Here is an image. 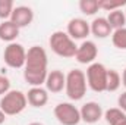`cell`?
<instances>
[{
  "mask_svg": "<svg viewBox=\"0 0 126 125\" xmlns=\"http://www.w3.org/2000/svg\"><path fill=\"white\" fill-rule=\"evenodd\" d=\"M98 56V47L94 41L91 40H84L78 49H76V55H75V59L82 65H91L95 62Z\"/></svg>",
  "mask_w": 126,
  "mask_h": 125,
  "instance_id": "8",
  "label": "cell"
},
{
  "mask_svg": "<svg viewBox=\"0 0 126 125\" xmlns=\"http://www.w3.org/2000/svg\"><path fill=\"white\" fill-rule=\"evenodd\" d=\"M106 19H107V22H109V25L111 27L113 31L126 27V15H125V10H122V9L109 12V15L106 16Z\"/></svg>",
  "mask_w": 126,
  "mask_h": 125,
  "instance_id": "16",
  "label": "cell"
},
{
  "mask_svg": "<svg viewBox=\"0 0 126 125\" xmlns=\"http://www.w3.org/2000/svg\"><path fill=\"white\" fill-rule=\"evenodd\" d=\"M48 44H50L51 50L60 58L70 59V58H75V55H76L78 46L67 35V32L64 31H54L48 38Z\"/></svg>",
  "mask_w": 126,
  "mask_h": 125,
  "instance_id": "3",
  "label": "cell"
},
{
  "mask_svg": "<svg viewBox=\"0 0 126 125\" xmlns=\"http://www.w3.org/2000/svg\"><path fill=\"white\" fill-rule=\"evenodd\" d=\"M126 6V0H98V7L106 12H113Z\"/></svg>",
  "mask_w": 126,
  "mask_h": 125,
  "instance_id": "21",
  "label": "cell"
},
{
  "mask_svg": "<svg viewBox=\"0 0 126 125\" xmlns=\"http://www.w3.org/2000/svg\"><path fill=\"white\" fill-rule=\"evenodd\" d=\"M111 43L116 49L119 50H126V27L116 30L111 34Z\"/></svg>",
  "mask_w": 126,
  "mask_h": 125,
  "instance_id": "19",
  "label": "cell"
},
{
  "mask_svg": "<svg viewBox=\"0 0 126 125\" xmlns=\"http://www.w3.org/2000/svg\"><path fill=\"white\" fill-rule=\"evenodd\" d=\"M3 61L9 68L13 69H19L25 66V61H27V50L22 44L19 43H9L4 47L3 52Z\"/></svg>",
  "mask_w": 126,
  "mask_h": 125,
  "instance_id": "6",
  "label": "cell"
},
{
  "mask_svg": "<svg viewBox=\"0 0 126 125\" xmlns=\"http://www.w3.org/2000/svg\"><path fill=\"white\" fill-rule=\"evenodd\" d=\"M47 52L40 46H32L27 50V61L24 66V80L31 87H41L46 84L47 71Z\"/></svg>",
  "mask_w": 126,
  "mask_h": 125,
  "instance_id": "1",
  "label": "cell"
},
{
  "mask_svg": "<svg viewBox=\"0 0 126 125\" xmlns=\"http://www.w3.org/2000/svg\"><path fill=\"white\" fill-rule=\"evenodd\" d=\"M107 68L100 62H94L88 65L85 77L88 87L95 93H104L107 88Z\"/></svg>",
  "mask_w": 126,
  "mask_h": 125,
  "instance_id": "5",
  "label": "cell"
},
{
  "mask_svg": "<svg viewBox=\"0 0 126 125\" xmlns=\"http://www.w3.org/2000/svg\"><path fill=\"white\" fill-rule=\"evenodd\" d=\"M116 125H126V116H125V118H122V119H120Z\"/></svg>",
  "mask_w": 126,
  "mask_h": 125,
  "instance_id": "27",
  "label": "cell"
},
{
  "mask_svg": "<svg viewBox=\"0 0 126 125\" xmlns=\"http://www.w3.org/2000/svg\"><path fill=\"white\" fill-rule=\"evenodd\" d=\"M90 30H91V34L97 38H107L113 34L111 27L109 25V22L104 16L94 18V21L90 24Z\"/></svg>",
  "mask_w": 126,
  "mask_h": 125,
  "instance_id": "14",
  "label": "cell"
},
{
  "mask_svg": "<svg viewBox=\"0 0 126 125\" xmlns=\"http://www.w3.org/2000/svg\"><path fill=\"white\" fill-rule=\"evenodd\" d=\"M125 15H126V9H125Z\"/></svg>",
  "mask_w": 126,
  "mask_h": 125,
  "instance_id": "29",
  "label": "cell"
},
{
  "mask_svg": "<svg viewBox=\"0 0 126 125\" xmlns=\"http://www.w3.org/2000/svg\"><path fill=\"white\" fill-rule=\"evenodd\" d=\"M122 84L125 85V88H126V68L123 69V74H122Z\"/></svg>",
  "mask_w": 126,
  "mask_h": 125,
  "instance_id": "26",
  "label": "cell"
},
{
  "mask_svg": "<svg viewBox=\"0 0 126 125\" xmlns=\"http://www.w3.org/2000/svg\"><path fill=\"white\" fill-rule=\"evenodd\" d=\"M120 84H122L120 74L116 69H109L107 71V88H106V91H110V93L117 91Z\"/></svg>",
  "mask_w": 126,
  "mask_h": 125,
  "instance_id": "17",
  "label": "cell"
},
{
  "mask_svg": "<svg viewBox=\"0 0 126 125\" xmlns=\"http://www.w3.org/2000/svg\"><path fill=\"white\" fill-rule=\"evenodd\" d=\"M54 116L62 125H78L81 122L79 109L69 102L59 103L54 107Z\"/></svg>",
  "mask_w": 126,
  "mask_h": 125,
  "instance_id": "7",
  "label": "cell"
},
{
  "mask_svg": "<svg viewBox=\"0 0 126 125\" xmlns=\"http://www.w3.org/2000/svg\"><path fill=\"white\" fill-rule=\"evenodd\" d=\"M19 35V28L9 19V21H3L0 24V40L9 43H15V40Z\"/></svg>",
  "mask_w": 126,
  "mask_h": 125,
  "instance_id": "15",
  "label": "cell"
},
{
  "mask_svg": "<svg viewBox=\"0 0 126 125\" xmlns=\"http://www.w3.org/2000/svg\"><path fill=\"white\" fill-rule=\"evenodd\" d=\"M79 112H81V121H84L85 124H95L104 116V110L101 104L97 102H87L79 109Z\"/></svg>",
  "mask_w": 126,
  "mask_h": 125,
  "instance_id": "10",
  "label": "cell"
},
{
  "mask_svg": "<svg viewBox=\"0 0 126 125\" xmlns=\"http://www.w3.org/2000/svg\"><path fill=\"white\" fill-rule=\"evenodd\" d=\"M4 122H6V115H4V113H3V110L0 109V125L4 124Z\"/></svg>",
  "mask_w": 126,
  "mask_h": 125,
  "instance_id": "25",
  "label": "cell"
},
{
  "mask_svg": "<svg viewBox=\"0 0 126 125\" xmlns=\"http://www.w3.org/2000/svg\"><path fill=\"white\" fill-rule=\"evenodd\" d=\"M66 32L67 35L75 41V40H84L87 38L91 30H90V22H87L85 19L82 18H72L69 22H67V27H66Z\"/></svg>",
  "mask_w": 126,
  "mask_h": 125,
  "instance_id": "9",
  "label": "cell"
},
{
  "mask_svg": "<svg viewBox=\"0 0 126 125\" xmlns=\"http://www.w3.org/2000/svg\"><path fill=\"white\" fill-rule=\"evenodd\" d=\"M27 102L32 107H44L48 102V91L43 87H31L27 93Z\"/></svg>",
  "mask_w": 126,
  "mask_h": 125,
  "instance_id": "13",
  "label": "cell"
},
{
  "mask_svg": "<svg viewBox=\"0 0 126 125\" xmlns=\"http://www.w3.org/2000/svg\"><path fill=\"white\" fill-rule=\"evenodd\" d=\"M79 9L84 15L93 16L98 12V0H81L79 1Z\"/></svg>",
  "mask_w": 126,
  "mask_h": 125,
  "instance_id": "20",
  "label": "cell"
},
{
  "mask_svg": "<svg viewBox=\"0 0 126 125\" xmlns=\"http://www.w3.org/2000/svg\"><path fill=\"white\" fill-rule=\"evenodd\" d=\"M15 9V4L12 0H0V19L9 21L12 16V12Z\"/></svg>",
  "mask_w": 126,
  "mask_h": 125,
  "instance_id": "22",
  "label": "cell"
},
{
  "mask_svg": "<svg viewBox=\"0 0 126 125\" xmlns=\"http://www.w3.org/2000/svg\"><path fill=\"white\" fill-rule=\"evenodd\" d=\"M28 125H44V124H41V122H31V124H28Z\"/></svg>",
  "mask_w": 126,
  "mask_h": 125,
  "instance_id": "28",
  "label": "cell"
},
{
  "mask_svg": "<svg viewBox=\"0 0 126 125\" xmlns=\"http://www.w3.org/2000/svg\"><path fill=\"white\" fill-rule=\"evenodd\" d=\"M7 91H10V80L4 75H0V96H4Z\"/></svg>",
  "mask_w": 126,
  "mask_h": 125,
  "instance_id": "23",
  "label": "cell"
},
{
  "mask_svg": "<svg viewBox=\"0 0 126 125\" xmlns=\"http://www.w3.org/2000/svg\"><path fill=\"white\" fill-rule=\"evenodd\" d=\"M117 107L126 113V91H123V93L117 97Z\"/></svg>",
  "mask_w": 126,
  "mask_h": 125,
  "instance_id": "24",
  "label": "cell"
},
{
  "mask_svg": "<svg viewBox=\"0 0 126 125\" xmlns=\"http://www.w3.org/2000/svg\"><path fill=\"white\" fill-rule=\"evenodd\" d=\"M28 102L27 94L21 90H10L0 99V109L6 116H15L25 110Z\"/></svg>",
  "mask_w": 126,
  "mask_h": 125,
  "instance_id": "4",
  "label": "cell"
},
{
  "mask_svg": "<svg viewBox=\"0 0 126 125\" xmlns=\"http://www.w3.org/2000/svg\"><path fill=\"white\" fill-rule=\"evenodd\" d=\"M126 113L123 110H120L119 107H110V109H107L106 112H104V119H106V122L109 125H116L122 118H125Z\"/></svg>",
  "mask_w": 126,
  "mask_h": 125,
  "instance_id": "18",
  "label": "cell"
},
{
  "mask_svg": "<svg viewBox=\"0 0 126 125\" xmlns=\"http://www.w3.org/2000/svg\"><path fill=\"white\" fill-rule=\"evenodd\" d=\"M10 21L21 30L25 27H30L34 21V12L30 6H16L12 12Z\"/></svg>",
  "mask_w": 126,
  "mask_h": 125,
  "instance_id": "11",
  "label": "cell"
},
{
  "mask_svg": "<svg viewBox=\"0 0 126 125\" xmlns=\"http://www.w3.org/2000/svg\"><path fill=\"white\" fill-rule=\"evenodd\" d=\"M66 85V75L60 69H53L46 78V90L50 93H60Z\"/></svg>",
  "mask_w": 126,
  "mask_h": 125,
  "instance_id": "12",
  "label": "cell"
},
{
  "mask_svg": "<svg viewBox=\"0 0 126 125\" xmlns=\"http://www.w3.org/2000/svg\"><path fill=\"white\" fill-rule=\"evenodd\" d=\"M87 77L85 72L81 69H70L66 74V85H64V91L66 96L73 100L78 102L81 99H84V96L87 94Z\"/></svg>",
  "mask_w": 126,
  "mask_h": 125,
  "instance_id": "2",
  "label": "cell"
}]
</instances>
